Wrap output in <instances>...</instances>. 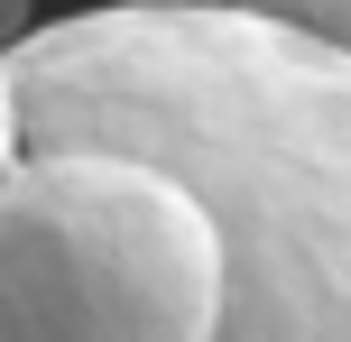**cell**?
Returning <instances> with one entry per match:
<instances>
[{
    "label": "cell",
    "instance_id": "7a4b0ae2",
    "mask_svg": "<svg viewBox=\"0 0 351 342\" xmlns=\"http://www.w3.org/2000/svg\"><path fill=\"white\" fill-rule=\"evenodd\" d=\"M222 232L139 148L0 167V342H213Z\"/></svg>",
    "mask_w": 351,
    "mask_h": 342
},
{
    "label": "cell",
    "instance_id": "3957f363",
    "mask_svg": "<svg viewBox=\"0 0 351 342\" xmlns=\"http://www.w3.org/2000/svg\"><path fill=\"white\" fill-rule=\"evenodd\" d=\"M250 10H268V19H296V28H315L324 47H342V56H351V0H250Z\"/></svg>",
    "mask_w": 351,
    "mask_h": 342
},
{
    "label": "cell",
    "instance_id": "6da1fadb",
    "mask_svg": "<svg viewBox=\"0 0 351 342\" xmlns=\"http://www.w3.org/2000/svg\"><path fill=\"white\" fill-rule=\"evenodd\" d=\"M139 148L222 232V342H351V56L250 0H93L0 47V167Z\"/></svg>",
    "mask_w": 351,
    "mask_h": 342
}]
</instances>
